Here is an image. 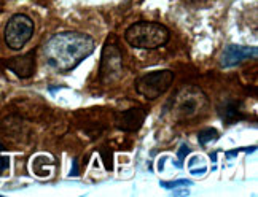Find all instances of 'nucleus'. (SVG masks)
I'll list each match as a JSON object with an SVG mask.
<instances>
[{
    "label": "nucleus",
    "mask_w": 258,
    "mask_h": 197,
    "mask_svg": "<svg viewBox=\"0 0 258 197\" xmlns=\"http://www.w3.org/2000/svg\"><path fill=\"white\" fill-rule=\"evenodd\" d=\"M94 38L82 32H59L43 46L45 61L57 72H71L94 53Z\"/></svg>",
    "instance_id": "obj_1"
},
{
    "label": "nucleus",
    "mask_w": 258,
    "mask_h": 197,
    "mask_svg": "<svg viewBox=\"0 0 258 197\" xmlns=\"http://www.w3.org/2000/svg\"><path fill=\"white\" fill-rule=\"evenodd\" d=\"M124 40L137 49H156L169 43L171 31L160 23L139 21L126 29Z\"/></svg>",
    "instance_id": "obj_2"
},
{
    "label": "nucleus",
    "mask_w": 258,
    "mask_h": 197,
    "mask_svg": "<svg viewBox=\"0 0 258 197\" xmlns=\"http://www.w3.org/2000/svg\"><path fill=\"white\" fill-rule=\"evenodd\" d=\"M209 101L200 87L188 86L178 91L172 101V115L178 121H188L206 113Z\"/></svg>",
    "instance_id": "obj_3"
},
{
    "label": "nucleus",
    "mask_w": 258,
    "mask_h": 197,
    "mask_svg": "<svg viewBox=\"0 0 258 197\" xmlns=\"http://www.w3.org/2000/svg\"><path fill=\"white\" fill-rule=\"evenodd\" d=\"M34 31H35L34 21L27 15H23V13L13 15L8 19V23L5 26V32H4L7 46L10 49H15V51L23 49L32 38Z\"/></svg>",
    "instance_id": "obj_4"
},
{
    "label": "nucleus",
    "mask_w": 258,
    "mask_h": 197,
    "mask_svg": "<svg viewBox=\"0 0 258 197\" xmlns=\"http://www.w3.org/2000/svg\"><path fill=\"white\" fill-rule=\"evenodd\" d=\"M99 78L104 84H113L123 75V53L118 48L115 38H108L104 45L102 59H101V70Z\"/></svg>",
    "instance_id": "obj_5"
},
{
    "label": "nucleus",
    "mask_w": 258,
    "mask_h": 197,
    "mask_svg": "<svg viewBox=\"0 0 258 197\" xmlns=\"http://www.w3.org/2000/svg\"><path fill=\"white\" fill-rule=\"evenodd\" d=\"M174 83L172 70H155L152 73L142 75L136 80V91L145 97L147 101H155L161 97Z\"/></svg>",
    "instance_id": "obj_6"
},
{
    "label": "nucleus",
    "mask_w": 258,
    "mask_h": 197,
    "mask_svg": "<svg viewBox=\"0 0 258 197\" xmlns=\"http://www.w3.org/2000/svg\"><path fill=\"white\" fill-rule=\"evenodd\" d=\"M147 112L142 107L129 108V110H121L115 113V126L123 132H136L142 127L145 121Z\"/></svg>",
    "instance_id": "obj_7"
},
{
    "label": "nucleus",
    "mask_w": 258,
    "mask_h": 197,
    "mask_svg": "<svg viewBox=\"0 0 258 197\" xmlns=\"http://www.w3.org/2000/svg\"><path fill=\"white\" fill-rule=\"evenodd\" d=\"M258 49L256 46H239V45H230L225 48V51L220 59V65L225 68L234 67L237 64H241L245 59L256 57Z\"/></svg>",
    "instance_id": "obj_8"
},
{
    "label": "nucleus",
    "mask_w": 258,
    "mask_h": 197,
    "mask_svg": "<svg viewBox=\"0 0 258 197\" xmlns=\"http://www.w3.org/2000/svg\"><path fill=\"white\" fill-rule=\"evenodd\" d=\"M5 65L16 76L27 80V78H31L35 73V51H29L23 56L10 57Z\"/></svg>",
    "instance_id": "obj_9"
},
{
    "label": "nucleus",
    "mask_w": 258,
    "mask_h": 197,
    "mask_svg": "<svg viewBox=\"0 0 258 197\" xmlns=\"http://www.w3.org/2000/svg\"><path fill=\"white\" fill-rule=\"evenodd\" d=\"M218 137H220V135H218L217 129H214V127H207V129H203L200 134H198V140H200V143L203 146H206V145L218 140Z\"/></svg>",
    "instance_id": "obj_10"
},
{
    "label": "nucleus",
    "mask_w": 258,
    "mask_h": 197,
    "mask_svg": "<svg viewBox=\"0 0 258 197\" xmlns=\"http://www.w3.org/2000/svg\"><path fill=\"white\" fill-rule=\"evenodd\" d=\"M191 181L190 180H178V181H172V183H161V186H164L166 189H177L180 186H190Z\"/></svg>",
    "instance_id": "obj_11"
},
{
    "label": "nucleus",
    "mask_w": 258,
    "mask_h": 197,
    "mask_svg": "<svg viewBox=\"0 0 258 197\" xmlns=\"http://www.w3.org/2000/svg\"><path fill=\"white\" fill-rule=\"evenodd\" d=\"M188 153H190V148H188L186 145H182V146H180V151H178V159H180V161H178V167H182V165H183V157H185Z\"/></svg>",
    "instance_id": "obj_12"
}]
</instances>
